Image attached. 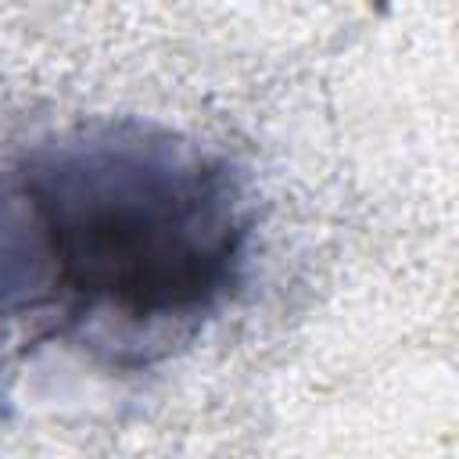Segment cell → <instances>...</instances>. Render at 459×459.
I'll return each instance as SVG.
<instances>
[{
    "label": "cell",
    "instance_id": "6da1fadb",
    "mask_svg": "<svg viewBox=\"0 0 459 459\" xmlns=\"http://www.w3.org/2000/svg\"><path fill=\"white\" fill-rule=\"evenodd\" d=\"M4 204L29 237V301L50 283L86 312L140 326L204 312L240 247L226 172L169 143L108 136L68 147Z\"/></svg>",
    "mask_w": 459,
    "mask_h": 459
}]
</instances>
